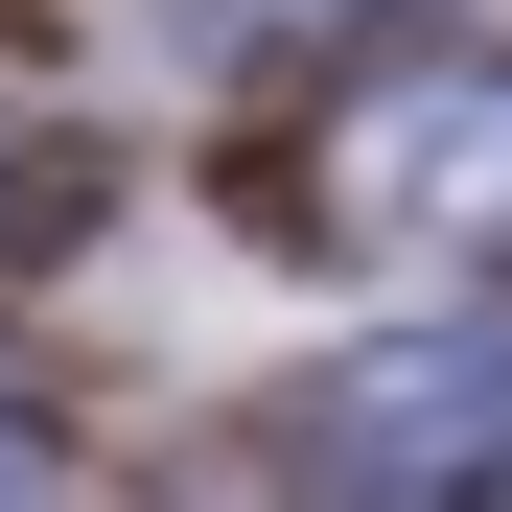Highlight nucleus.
I'll use <instances>...</instances> for the list:
<instances>
[{
	"mask_svg": "<svg viewBox=\"0 0 512 512\" xmlns=\"http://www.w3.org/2000/svg\"><path fill=\"white\" fill-rule=\"evenodd\" d=\"M303 489H512V326H396V350L280 396Z\"/></svg>",
	"mask_w": 512,
	"mask_h": 512,
	"instance_id": "1",
	"label": "nucleus"
},
{
	"mask_svg": "<svg viewBox=\"0 0 512 512\" xmlns=\"http://www.w3.org/2000/svg\"><path fill=\"white\" fill-rule=\"evenodd\" d=\"M326 210L396 233V256H443V280H512V47L396 70V94L326 140Z\"/></svg>",
	"mask_w": 512,
	"mask_h": 512,
	"instance_id": "2",
	"label": "nucleus"
},
{
	"mask_svg": "<svg viewBox=\"0 0 512 512\" xmlns=\"http://www.w3.org/2000/svg\"><path fill=\"white\" fill-rule=\"evenodd\" d=\"M24 210H47V140H24V117H0V233H24Z\"/></svg>",
	"mask_w": 512,
	"mask_h": 512,
	"instance_id": "3",
	"label": "nucleus"
},
{
	"mask_svg": "<svg viewBox=\"0 0 512 512\" xmlns=\"http://www.w3.org/2000/svg\"><path fill=\"white\" fill-rule=\"evenodd\" d=\"M0 466H47V443H24V419H0Z\"/></svg>",
	"mask_w": 512,
	"mask_h": 512,
	"instance_id": "4",
	"label": "nucleus"
}]
</instances>
